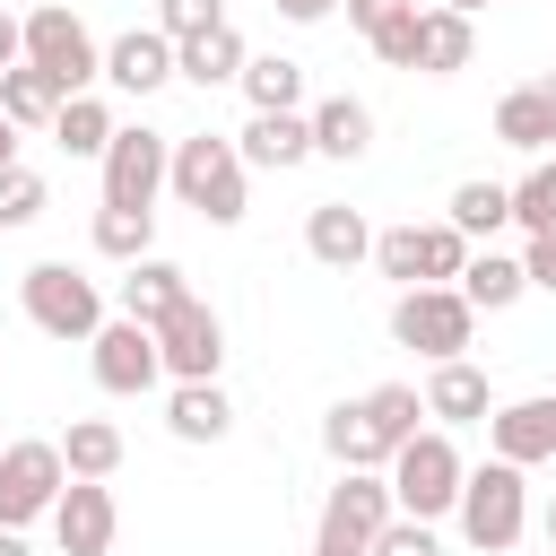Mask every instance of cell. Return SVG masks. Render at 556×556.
I'll return each mask as SVG.
<instances>
[{"mask_svg": "<svg viewBox=\"0 0 556 556\" xmlns=\"http://www.w3.org/2000/svg\"><path fill=\"white\" fill-rule=\"evenodd\" d=\"M469 52H478V17L426 0V9H417V70H426V78H452V70H469Z\"/></svg>", "mask_w": 556, "mask_h": 556, "instance_id": "cell-20", "label": "cell"}, {"mask_svg": "<svg viewBox=\"0 0 556 556\" xmlns=\"http://www.w3.org/2000/svg\"><path fill=\"white\" fill-rule=\"evenodd\" d=\"M313 556H365V539H339V530H313Z\"/></svg>", "mask_w": 556, "mask_h": 556, "instance_id": "cell-44", "label": "cell"}, {"mask_svg": "<svg viewBox=\"0 0 556 556\" xmlns=\"http://www.w3.org/2000/svg\"><path fill=\"white\" fill-rule=\"evenodd\" d=\"M391 495H400V513H417V521H443L452 504H460V478H469V460H460V443H452V426H417L400 452H391Z\"/></svg>", "mask_w": 556, "mask_h": 556, "instance_id": "cell-4", "label": "cell"}, {"mask_svg": "<svg viewBox=\"0 0 556 556\" xmlns=\"http://www.w3.org/2000/svg\"><path fill=\"white\" fill-rule=\"evenodd\" d=\"M391 339H400L408 356H426V365L469 356V339H478V304H469L460 287H400V304H391Z\"/></svg>", "mask_w": 556, "mask_h": 556, "instance_id": "cell-5", "label": "cell"}, {"mask_svg": "<svg viewBox=\"0 0 556 556\" xmlns=\"http://www.w3.org/2000/svg\"><path fill=\"white\" fill-rule=\"evenodd\" d=\"M365 556H443L434 547V521H417V513H391L382 530H374V547Z\"/></svg>", "mask_w": 556, "mask_h": 556, "instance_id": "cell-37", "label": "cell"}, {"mask_svg": "<svg viewBox=\"0 0 556 556\" xmlns=\"http://www.w3.org/2000/svg\"><path fill=\"white\" fill-rule=\"evenodd\" d=\"M452 521H460V539H469L478 556H513V547H521V530H530V469H513V460H495V452H486V460L460 478Z\"/></svg>", "mask_w": 556, "mask_h": 556, "instance_id": "cell-1", "label": "cell"}, {"mask_svg": "<svg viewBox=\"0 0 556 556\" xmlns=\"http://www.w3.org/2000/svg\"><path fill=\"white\" fill-rule=\"evenodd\" d=\"M122 426L113 417H70V434H61V460H70V478H113L122 469Z\"/></svg>", "mask_w": 556, "mask_h": 556, "instance_id": "cell-30", "label": "cell"}, {"mask_svg": "<svg viewBox=\"0 0 556 556\" xmlns=\"http://www.w3.org/2000/svg\"><path fill=\"white\" fill-rule=\"evenodd\" d=\"M304 252H313L321 269H356V261H374V226H365V208L321 200V208L304 217Z\"/></svg>", "mask_w": 556, "mask_h": 556, "instance_id": "cell-19", "label": "cell"}, {"mask_svg": "<svg viewBox=\"0 0 556 556\" xmlns=\"http://www.w3.org/2000/svg\"><path fill=\"white\" fill-rule=\"evenodd\" d=\"M113 130H122V122H113V104H104L96 87H87V96H70V104L52 113V148H61V156H104V148H113Z\"/></svg>", "mask_w": 556, "mask_h": 556, "instance_id": "cell-28", "label": "cell"}, {"mask_svg": "<svg viewBox=\"0 0 556 556\" xmlns=\"http://www.w3.org/2000/svg\"><path fill=\"white\" fill-rule=\"evenodd\" d=\"M52 208V182L35 174V165H0V235H17V226H35Z\"/></svg>", "mask_w": 556, "mask_h": 556, "instance_id": "cell-34", "label": "cell"}, {"mask_svg": "<svg viewBox=\"0 0 556 556\" xmlns=\"http://www.w3.org/2000/svg\"><path fill=\"white\" fill-rule=\"evenodd\" d=\"M339 9H348V26H356V35H374V26H382L391 9H408V0H339Z\"/></svg>", "mask_w": 556, "mask_h": 556, "instance_id": "cell-41", "label": "cell"}, {"mask_svg": "<svg viewBox=\"0 0 556 556\" xmlns=\"http://www.w3.org/2000/svg\"><path fill=\"white\" fill-rule=\"evenodd\" d=\"M521 269H530V287H539V295H556V226L521 243Z\"/></svg>", "mask_w": 556, "mask_h": 556, "instance_id": "cell-40", "label": "cell"}, {"mask_svg": "<svg viewBox=\"0 0 556 556\" xmlns=\"http://www.w3.org/2000/svg\"><path fill=\"white\" fill-rule=\"evenodd\" d=\"M513 226L521 235H547L556 226V156H530V174L513 182Z\"/></svg>", "mask_w": 556, "mask_h": 556, "instance_id": "cell-35", "label": "cell"}, {"mask_svg": "<svg viewBox=\"0 0 556 556\" xmlns=\"http://www.w3.org/2000/svg\"><path fill=\"white\" fill-rule=\"evenodd\" d=\"M226 426H235V408H226L217 382H174L165 391V434L174 443H226Z\"/></svg>", "mask_w": 556, "mask_h": 556, "instance_id": "cell-25", "label": "cell"}, {"mask_svg": "<svg viewBox=\"0 0 556 556\" xmlns=\"http://www.w3.org/2000/svg\"><path fill=\"white\" fill-rule=\"evenodd\" d=\"M0 165H17V122L0 113Z\"/></svg>", "mask_w": 556, "mask_h": 556, "instance_id": "cell-45", "label": "cell"}, {"mask_svg": "<svg viewBox=\"0 0 556 556\" xmlns=\"http://www.w3.org/2000/svg\"><path fill=\"white\" fill-rule=\"evenodd\" d=\"M452 287H460L478 313H513V304L530 295V269H521V252H495V243H478V252H469V269H460Z\"/></svg>", "mask_w": 556, "mask_h": 556, "instance_id": "cell-23", "label": "cell"}, {"mask_svg": "<svg viewBox=\"0 0 556 556\" xmlns=\"http://www.w3.org/2000/svg\"><path fill=\"white\" fill-rule=\"evenodd\" d=\"M469 243H495L504 226H513V182H495V174H469L460 191H452V208H443Z\"/></svg>", "mask_w": 556, "mask_h": 556, "instance_id": "cell-27", "label": "cell"}, {"mask_svg": "<svg viewBox=\"0 0 556 556\" xmlns=\"http://www.w3.org/2000/svg\"><path fill=\"white\" fill-rule=\"evenodd\" d=\"M165 78H174V35H165V26H130V35L104 43V87H122V96H156Z\"/></svg>", "mask_w": 556, "mask_h": 556, "instance_id": "cell-14", "label": "cell"}, {"mask_svg": "<svg viewBox=\"0 0 556 556\" xmlns=\"http://www.w3.org/2000/svg\"><path fill=\"white\" fill-rule=\"evenodd\" d=\"M96 165H104V200L113 208H156L165 200V174H174V139L148 130V122H122Z\"/></svg>", "mask_w": 556, "mask_h": 556, "instance_id": "cell-8", "label": "cell"}, {"mask_svg": "<svg viewBox=\"0 0 556 556\" xmlns=\"http://www.w3.org/2000/svg\"><path fill=\"white\" fill-rule=\"evenodd\" d=\"M243 182H252V165H243V148H235V139H217V130L174 139V174H165V191H174L191 217L235 226V217H243Z\"/></svg>", "mask_w": 556, "mask_h": 556, "instance_id": "cell-2", "label": "cell"}, {"mask_svg": "<svg viewBox=\"0 0 556 556\" xmlns=\"http://www.w3.org/2000/svg\"><path fill=\"white\" fill-rule=\"evenodd\" d=\"M330 9H339V0H278V17H287V26H321Z\"/></svg>", "mask_w": 556, "mask_h": 556, "instance_id": "cell-43", "label": "cell"}, {"mask_svg": "<svg viewBox=\"0 0 556 556\" xmlns=\"http://www.w3.org/2000/svg\"><path fill=\"white\" fill-rule=\"evenodd\" d=\"M400 513V495H391V478L382 469H339V486L321 495V521L313 530H339V539H365L374 547V530Z\"/></svg>", "mask_w": 556, "mask_h": 556, "instance_id": "cell-12", "label": "cell"}, {"mask_svg": "<svg viewBox=\"0 0 556 556\" xmlns=\"http://www.w3.org/2000/svg\"><path fill=\"white\" fill-rule=\"evenodd\" d=\"M539 539H547V556H556V495H547V513H539Z\"/></svg>", "mask_w": 556, "mask_h": 556, "instance_id": "cell-46", "label": "cell"}, {"mask_svg": "<svg viewBox=\"0 0 556 556\" xmlns=\"http://www.w3.org/2000/svg\"><path fill=\"white\" fill-rule=\"evenodd\" d=\"M408 9H426V0H408Z\"/></svg>", "mask_w": 556, "mask_h": 556, "instance_id": "cell-49", "label": "cell"}, {"mask_svg": "<svg viewBox=\"0 0 556 556\" xmlns=\"http://www.w3.org/2000/svg\"><path fill=\"white\" fill-rule=\"evenodd\" d=\"M87 365H96V382H104L113 400H139V391L165 382V348H156V330L130 321V313H113V321L87 339Z\"/></svg>", "mask_w": 556, "mask_h": 556, "instance_id": "cell-9", "label": "cell"}, {"mask_svg": "<svg viewBox=\"0 0 556 556\" xmlns=\"http://www.w3.org/2000/svg\"><path fill=\"white\" fill-rule=\"evenodd\" d=\"M87 235H96V252H104V261H122V269H130V261H148V252H156V208H113V200H104Z\"/></svg>", "mask_w": 556, "mask_h": 556, "instance_id": "cell-31", "label": "cell"}, {"mask_svg": "<svg viewBox=\"0 0 556 556\" xmlns=\"http://www.w3.org/2000/svg\"><path fill=\"white\" fill-rule=\"evenodd\" d=\"M0 9H9V0H0Z\"/></svg>", "mask_w": 556, "mask_h": 556, "instance_id": "cell-50", "label": "cell"}, {"mask_svg": "<svg viewBox=\"0 0 556 556\" xmlns=\"http://www.w3.org/2000/svg\"><path fill=\"white\" fill-rule=\"evenodd\" d=\"M156 26L182 43V35H208V26H226V0H156Z\"/></svg>", "mask_w": 556, "mask_h": 556, "instance_id": "cell-39", "label": "cell"}, {"mask_svg": "<svg viewBox=\"0 0 556 556\" xmlns=\"http://www.w3.org/2000/svg\"><path fill=\"white\" fill-rule=\"evenodd\" d=\"M182 295H191V278H182V269H174L165 252L130 261V269H122V287H113V304H122L130 321H148V330H156V321H165V313H174Z\"/></svg>", "mask_w": 556, "mask_h": 556, "instance_id": "cell-22", "label": "cell"}, {"mask_svg": "<svg viewBox=\"0 0 556 556\" xmlns=\"http://www.w3.org/2000/svg\"><path fill=\"white\" fill-rule=\"evenodd\" d=\"M365 43H374V61H382V70H417V9H391Z\"/></svg>", "mask_w": 556, "mask_h": 556, "instance_id": "cell-36", "label": "cell"}, {"mask_svg": "<svg viewBox=\"0 0 556 556\" xmlns=\"http://www.w3.org/2000/svg\"><path fill=\"white\" fill-rule=\"evenodd\" d=\"M443 9H460V17H478V9H495V0H443Z\"/></svg>", "mask_w": 556, "mask_h": 556, "instance_id": "cell-48", "label": "cell"}, {"mask_svg": "<svg viewBox=\"0 0 556 556\" xmlns=\"http://www.w3.org/2000/svg\"><path fill=\"white\" fill-rule=\"evenodd\" d=\"M17 304H26V321L43 330V339H61V348H87L113 313H104V287L87 278V269H70V261H35L26 278H17Z\"/></svg>", "mask_w": 556, "mask_h": 556, "instance_id": "cell-3", "label": "cell"}, {"mask_svg": "<svg viewBox=\"0 0 556 556\" xmlns=\"http://www.w3.org/2000/svg\"><path fill=\"white\" fill-rule=\"evenodd\" d=\"M321 452H330L339 469H382V460H374V434H365V408H356V400H339V408L321 417Z\"/></svg>", "mask_w": 556, "mask_h": 556, "instance_id": "cell-33", "label": "cell"}, {"mask_svg": "<svg viewBox=\"0 0 556 556\" xmlns=\"http://www.w3.org/2000/svg\"><path fill=\"white\" fill-rule=\"evenodd\" d=\"M495 139L521 148V156H556V78L504 87V104H495Z\"/></svg>", "mask_w": 556, "mask_h": 556, "instance_id": "cell-15", "label": "cell"}, {"mask_svg": "<svg viewBox=\"0 0 556 556\" xmlns=\"http://www.w3.org/2000/svg\"><path fill=\"white\" fill-rule=\"evenodd\" d=\"M235 148H243V165H261V174H295V165L313 156V122H304V113H252V122L235 130Z\"/></svg>", "mask_w": 556, "mask_h": 556, "instance_id": "cell-18", "label": "cell"}, {"mask_svg": "<svg viewBox=\"0 0 556 556\" xmlns=\"http://www.w3.org/2000/svg\"><path fill=\"white\" fill-rule=\"evenodd\" d=\"M0 556H35V547H26V530H0Z\"/></svg>", "mask_w": 556, "mask_h": 556, "instance_id": "cell-47", "label": "cell"}, {"mask_svg": "<svg viewBox=\"0 0 556 556\" xmlns=\"http://www.w3.org/2000/svg\"><path fill=\"white\" fill-rule=\"evenodd\" d=\"M70 486V460H61V434H17L0 443V530H26V521H52Z\"/></svg>", "mask_w": 556, "mask_h": 556, "instance_id": "cell-6", "label": "cell"}, {"mask_svg": "<svg viewBox=\"0 0 556 556\" xmlns=\"http://www.w3.org/2000/svg\"><path fill=\"white\" fill-rule=\"evenodd\" d=\"M235 87L252 113H304V61H287V52H252Z\"/></svg>", "mask_w": 556, "mask_h": 556, "instance_id": "cell-26", "label": "cell"}, {"mask_svg": "<svg viewBox=\"0 0 556 556\" xmlns=\"http://www.w3.org/2000/svg\"><path fill=\"white\" fill-rule=\"evenodd\" d=\"M356 408H365V434H374V460L391 469V452H400V443L417 434V417H426V391H417V382H374V391H365Z\"/></svg>", "mask_w": 556, "mask_h": 556, "instance_id": "cell-24", "label": "cell"}, {"mask_svg": "<svg viewBox=\"0 0 556 556\" xmlns=\"http://www.w3.org/2000/svg\"><path fill=\"white\" fill-rule=\"evenodd\" d=\"M486 452L513 460V469L556 460V400H495L486 408Z\"/></svg>", "mask_w": 556, "mask_h": 556, "instance_id": "cell-13", "label": "cell"}, {"mask_svg": "<svg viewBox=\"0 0 556 556\" xmlns=\"http://www.w3.org/2000/svg\"><path fill=\"white\" fill-rule=\"evenodd\" d=\"M156 348H165V374H174V382H217V365H226V321H217L200 295H182V304L156 321Z\"/></svg>", "mask_w": 556, "mask_h": 556, "instance_id": "cell-10", "label": "cell"}, {"mask_svg": "<svg viewBox=\"0 0 556 556\" xmlns=\"http://www.w3.org/2000/svg\"><path fill=\"white\" fill-rule=\"evenodd\" d=\"M70 96H61V78H43L35 61H17V70H0V113L17 122V130H52V113H61Z\"/></svg>", "mask_w": 556, "mask_h": 556, "instance_id": "cell-29", "label": "cell"}, {"mask_svg": "<svg viewBox=\"0 0 556 556\" xmlns=\"http://www.w3.org/2000/svg\"><path fill=\"white\" fill-rule=\"evenodd\" d=\"M243 61H252V43H243L235 26H208V35H182V43H174V78H191L200 96H208V87H235Z\"/></svg>", "mask_w": 556, "mask_h": 556, "instance_id": "cell-21", "label": "cell"}, {"mask_svg": "<svg viewBox=\"0 0 556 556\" xmlns=\"http://www.w3.org/2000/svg\"><path fill=\"white\" fill-rule=\"evenodd\" d=\"M304 122H313V156H330V165H356L374 148V104L365 96H313Z\"/></svg>", "mask_w": 556, "mask_h": 556, "instance_id": "cell-16", "label": "cell"}, {"mask_svg": "<svg viewBox=\"0 0 556 556\" xmlns=\"http://www.w3.org/2000/svg\"><path fill=\"white\" fill-rule=\"evenodd\" d=\"M469 235L452 226V217H434V226H417V287H452L460 269H469Z\"/></svg>", "mask_w": 556, "mask_h": 556, "instance_id": "cell-32", "label": "cell"}, {"mask_svg": "<svg viewBox=\"0 0 556 556\" xmlns=\"http://www.w3.org/2000/svg\"><path fill=\"white\" fill-rule=\"evenodd\" d=\"M486 408H495V382H486L469 356H443V365L426 374V417H434V426H486Z\"/></svg>", "mask_w": 556, "mask_h": 556, "instance_id": "cell-17", "label": "cell"}, {"mask_svg": "<svg viewBox=\"0 0 556 556\" xmlns=\"http://www.w3.org/2000/svg\"><path fill=\"white\" fill-rule=\"evenodd\" d=\"M26 61H35L43 78H61V96H87V87L104 78V43H96L87 17L61 9V0H35V9H26Z\"/></svg>", "mask_w": 556, "mask_h": 556, "instance_id": "cell-7", "label": "cell"}, {"mask_svg": "<svg viewBox=\"0 0 556 556\" xmlns=\"http://www.w3.org/2000/svg\"><path fill=\"white\" fill-rule=\"evenodd\" d=\"M374 269H382V278H400V287H417V217L374 235Z\"/></svg>", "mask_w": 556, "mask_h": 556, "instance_id": "cell-38", "label": "cell"}, {"mask_svg": "<svg viewBox=\"0 0 556 556\" xmlns=\"http://www.w3.org/2000/svg\"><path fill=\"white\" fill-rule=\"evenodd\" d=\"M17 61H26V17L0 9V70H17Z\"/></svg>", "mask_w": 556, "mask_h": 556, "instance_id": "cell-42", "label": "cell"}, {"mask_svg": "<svg viewBox=\"0 0 556 556\" xmlns=\"http://www.w3.org/2000/svg\"><path fill=\"white\" fill-rule=\"evenodd\" d=\"M113 530H122L113 486H104V478H70L61 504H52V539H61V556H113Z\"/></svg>", "mask_w": 556, "mask_h": 556, "instance_id": "cell-11", "label": "cell"}]
</instances>
